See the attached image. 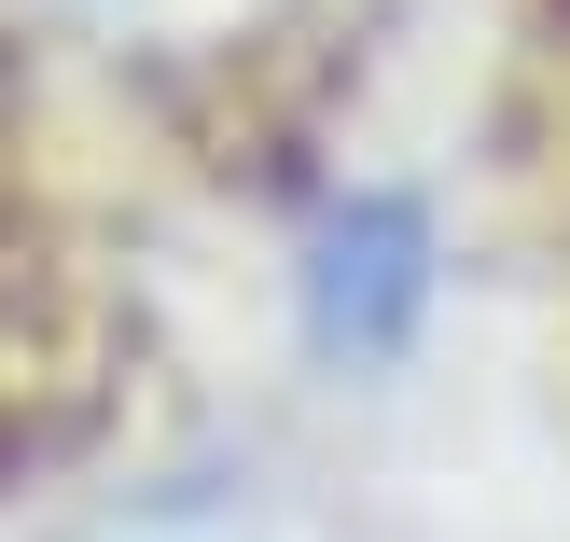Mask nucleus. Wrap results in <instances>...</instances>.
Wrapping results in <instances>:
<instances>
[{"mask_svg": "<svg viewBox=\"0 0 570 542\" xmlns=\"http://www.w3.org/2000/svg\"><path fill=\"white\" fill-rule=\"evenodd\" d=\"M417 209H390V195H362V209L321 223V334L334 348H390V334L417 321V293H432V265H417Z\"/></svg>", "mask_w": 570, "mask_h": 542, "instance_id": "1", "label": "nucleus"}, {"mask_svg": "<svg viewBox=\"0 0 570 542\" xmlns=\"http://www.w3.org/2000/svg\"><path fill=\"white\" fill-rule=\"evenodd\" d=\"M98 542H265L250 515H209V501H154V515H126V529H98Z\"/></svg>", "mask_w": 570, "mask_h": 542, "instance_id": "2", "label": "nucleus"}, {"mask_svg": "<svg viewBox=\"0 0 570 542\" xmlns=\"http://www.w3.org/2000/svg\"><path fill=\"white\" fill-rule=\"evenodd\" d=\"M98 28H209V14H237V0H83Z\"/></svg>", "mask_w": 570, "mask_h": 542, "instance_id": "3", "label": "nucleus"}]
</instances>
